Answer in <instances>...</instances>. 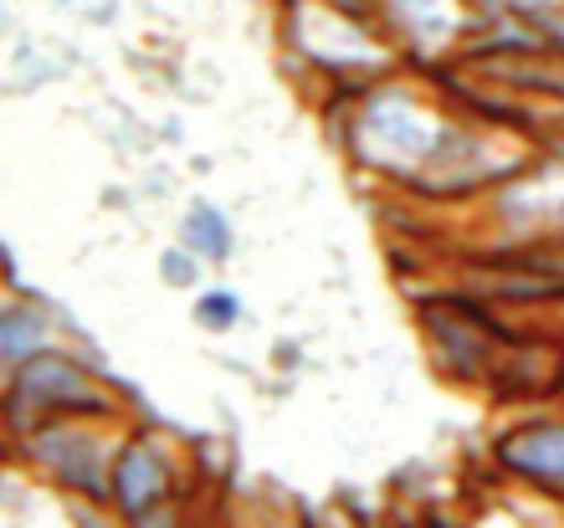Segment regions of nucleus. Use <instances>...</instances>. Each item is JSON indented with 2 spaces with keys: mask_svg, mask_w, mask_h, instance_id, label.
Listing matches in <instances>:
<instances>
[{
  "mask_svg": "<svg viewBox=\"0 0 564 528\" xmlns=\"http://www.w3.org/2000/svg\"><path fill=\"white\" fill-rule=\"evenodd\" d=\"M452 123L457 114L426 83H405V77L386 73L355 88V108L344 118V144L365 170L411 191L431 170V160L442 154Z\"/></svg>",
  "mask_w": 564,
  "mask_h": 528,
  "instance_id": "f257e3e1",
  "label": "nucleus"
},
{
  "mask_svg": "<svg viewBox=\"0 0 564 528\" xmlns=\"http://www.w3.org/2000/svg\"><path fill=\"white\" fill-rule=\"evenodd\" d=\"M282 42L303 67L344 88H365L405 62L375 15L344 11L334 0H282Z\"/></svg>",
  "mask_w": 564,
  "mask_h": 528,
  "instance_id": "f03ea898",
  "label": "nucleus"
},
{
  "mask_svg": "<svg viewBox=\"0 0 564 528\" xmlns=\"http://www.w3.org/2000/svg\"><path fill=\"white\" fill-rule=\"evenodd\" d=\"M108 421H119V416H52V421L31 425L26 437H11V452L31 462L46 483H57L62 493L104 508L113 452L123 441L108 437Z\"/></svg>",
  "mask_w": 564,
  "mask_h": 528,
  "instance_id": "7ed1b4c3",
  "label": "nucleus"
},
{
  "mask_svg": "<svg viewBox=\"0 0 564 528\" xmlns=\"http://www.w3.org/2000/svg\"><path fill=\"white\" fill-rule=\"evenodd\" d=\"M6 406H11V437H26L31 425L52 416H119V400L108 396L104 375L83 365V354L57 344L11 365Z\"/></svg>",
  "mask_w": 564,
  "mask_h": 528,
  "instance_id": "20e7f679",
  "label": "nucleus"
},
{
  "mask_svg": "<svg viewBox=\"0 0 564 528\" xmlns=\"http://www.w3.org/2000/svg\"><path fill=\"white\" fill-rule=\"evenodd\" d=\"M375 21L386 26L411 67L431 73L446 57H462L477 26V0H375Z\"/></svg>",
  "mask_w": 564,
  "mask_h": 528,
  "instance_id": "39448f33",
  "label": "nucleus"
},
{
  "mask_svg": "<svg viewBox=\"0 0 564 528\" xmlns=\"http://www.w3.org/2000/svg\"><path fill=\"white\" fill-rule=\"evenodd\" d=\"M180 456L170 452V441L160 431H123L119 452H113V472H108V508L123 518V524H134L139 514L149 508H160V503H175L180 493Z\"/></svg>",
  "mask_w": 564,
  "mask_h": 528,
  "instance_id": "423d86ee",
  "label": "nucleus"
},
{
  "mask_svg": "<svg viewBox=\"0 0 564 528\" xmlns=\"http://www.w3.org/2000/svg\"><path fill=\"white\" fill-rule=\"evenodd\" d=\"M492 467L523 487L564 498V421L534 416L492 441Z\"/></svg>",
  "mask_w": 564,
  "mask_h": 528,
  "instance_id": "0eeeda50",
  "label": "nucleus"
},
{
  "mask_svg": "<svg viewBox=\"0 0 564 528\" xmlns=\"http://www.w3.org/2000/svg\"><path fill=\"white\" fill-rule=\"evenodd\" d=\"M46 344H52V313L42 303H26V298L6 303V313H0V359H6V369L31 359Z\"/></svg>",
  "mask_w": 564,
  "mask_h": 528,
  "instance_id": "6e6552de",
  "label": "nucleus"
},
{
  "mask_svg": "<svg viewBox=\"0 0 564 528\" xmlns=\"http://www.w3.org/2000/svg\"><path fill=\"white\" fill-rule=\"evenodd\" d=\"M180 241H185V247H191L206 267H221L226 257L237 251V231H231V220L210 206V201H195V206L185 211V220H180Z\"/></svg>",
  "mask_w": 564,
  "mask_h": 528,
  "instance_id": "1a4fd4ad",
  "label": "nucleus"
},
{
  "mask_svg": "<svg viewBox=\"0 0 564 528\" xmlns=\"http://www.w3.org/2000/svg\"><path fill=\"white\" fill-rule=\"evenodd\" d=\"M195 319H200V328H210V334H226V328H237V319H241V298L226 293V288H210V293H200V303H195Z\"/></svg>",
  "mask_w": 564,
  "mask_h": 528,
  "instance_id": "9d476101",
  "label": "nucleus"
},
{
  "mask_svg": "<svg viewBox=\"0 0 564 528\" xmlns=\"http://www.w3.org/2000/svg\"><path fill=\"white\" fill-rule=\"evenodd\" d=\"M200 257H195L191 247H185V241H180V247H170L160 257V272H164V282H170V288H195V278H200Z\"/></svg>",
  "mask_w": 564,
  "mask_h": 528,
  "instance_id": "9b49d317",
  "label": "nucleus"
},
{
  "mask_svg": "<svg viewBox=\"0 0 564 528\" xmlns=\"http://www.w3.org/2000/svg\"><path fill=\"white\" fill-rule=\"evenodd\" d=\"M129 528H180V508H175V503H160V508L139 514Z\"/></svg>",
  "mask_w": 564,
  "mask_h": 528,
  "instance_id": "f8f14e48",
  "label": "nucleus"
},
{
  "mask_svg": "<svg viewBox=\"0 0 564 528\" xmlns=\"http://www.w3.org/2000/svg\"><path fill=\"white\" fill-rule=\"evenodd\" d=\"M550 154H554V160L564 164V129H560V133H554V139H550Z\"/></svg>",
  "mask_w": 564,
  "mask_h": 528,
  "instance_id": "ddd939ff",
  "label": "nucleus"
},
{
  "mask_svg": "<svg viewBox=\"0 0 564 528\" xmlns=\"http://www.w3.org/2000/svg\"><path fill=\"white\" fill-rule=\"evenodd\" d=\"M529 528H564V518H534Z\"/></svg>",
  "mask_w": 564,
  "mask_h": 528,
  "instance_id": "4468645a",
  "label": "nucleus"
}]
</instances>
